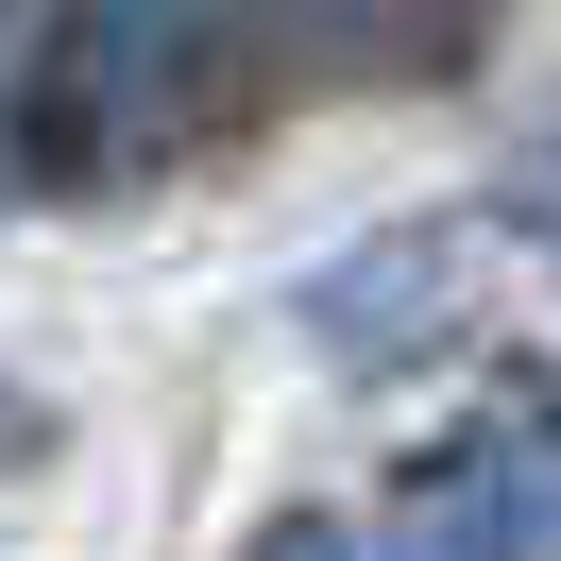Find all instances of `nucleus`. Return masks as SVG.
<instances>
[{"mask_svg": "<svg viewBox=\"0 0 561 561\" xmlns=\"http://www.w3.org/2000/svg\"><path fill=\"white\" fill-rule=\"evenodd\" d=\"M239 51V0H0V205L153 171Z\"/></svg>", "mask_w": 561, "mask_h": 561, "instance_id": "f257e3e1", "label": "nucleus"}, {"mask_svg": "<svg viewBox=\"0 0 561 561\" xmlns=\"http://www.w3.org/2000/svg\"><path fill=\"white\" fill-rule=\"evenodd\" d=\"M391 561H561V375H493L391 477Z\"/></svg>", "mask_w": 561, "mask_h": 561, "instance_id": "f03ea898", "label": "nucleus"}, {"mask_svg": "<svg viewBox=\"0 0 561 561\" xmlns=\"http://www.w3.org/2000/svg\"><path fill=\"white\" fill-rule=\"evenodd\" d=\"M255 51L289 69H341V85H425L459 35H477V0H239Z\"/></svg>", "mask_w": 561, "mask_h": 561, "instance_id": "7ed1b4c3", "label": "nucleus"}, {"mask_svg": "<svg viewBox=\"0 0 561 561\" xmlns=\"http://www.w3.org/2000/svg\"><path fill=\"white\" fill-rule=\"evenodd\" d=\"M255 561H357V545H341L323 511H273V527H255Z\"/></svg>", "mask_w": 561, "mask_h": 561, "instance_id": "20e7f679", "label": "nucleus"}]
</instances>
